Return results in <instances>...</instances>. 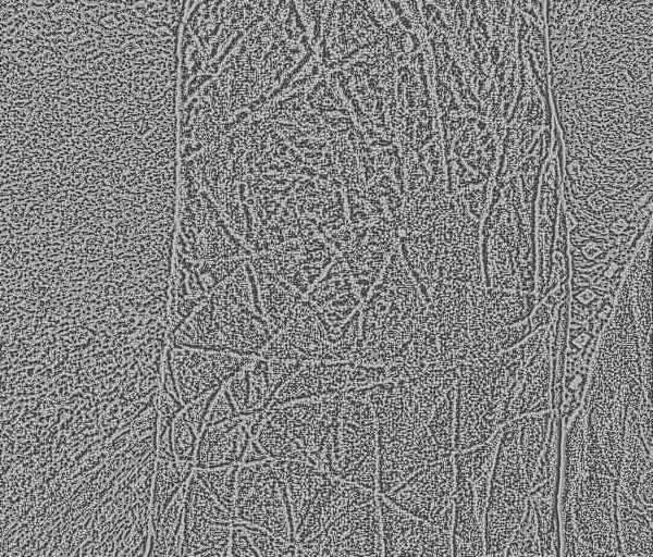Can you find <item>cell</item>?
I'll list each match as a JSON object with an SVG mask.
<instances>
[{
    "label": "cell",
    "instance_id": "cell-3",
    "mask_svg": "<svg viewBox=\"0 0 653 557\" xmlns=\"http://www.w3.org/2000/svg\"><path fill=\"white\" fill-rule=\"evenodd\" d=\"M297 556H383L378 492L334 479L295 533Z\"/></svg>",
    "mask_w": 653,
    "mask_h": 557
},
{
    "label": "cell",
    "instance_id": "cell-9",
    "mask_svg": "<svg viewBox=\"0 0 653 557\" xmlns=\"http://www.w3.org/2000/svg\"><path fill=\"white\" fill-rule=\"evenodd\" d=\"M251 356L170 343L163 360L185 406L220 388Z\"/></svg>",
    "mask_w": 653,
    "mask_h": 557
},
{
    "label": "cell",
    "instance_id": "cell-6",
    "mask_svg": "<svg viewBox=\"0 0 653 557\" xmlns=\"http://www.w3.org/2000/svg\"><path fill=\"white\" fill-rule=\"evenodd\" d=\"M320 468L331 476L377 492L378 434L369 401L347 392Z\"/></svg>",
    "mask_w": 653,
    "mask_h": 557
},
{
    "label": "cell",
    "instance_id": "cell-13",
    "mask_svg": "<svg viewBox=\"0 0 653 557\" xmlns=\"http://www.w3.org/2000/svg\"><path fill=\"white\" fill-rule=\"evenodd\" d=\"M352 367L350 360L304 362L278 391L270 408L288 401L348 392Z\"/></svg>",
    "mask_w": 653,
    "mask_h": 557
},
{
    "label": "cell",
    "instance_id": "cell-15",
    "mask_svg": "<svg viewBox=\"0 0 653 557\" xmlns=\"http://www.w3.org/2000/svg\"><path fill=\"white\" fill-rule=\"evenodd\" d=\"M279 465L287 487L295 535L313 503L332 482L333 476L307 461L279 460Z\"/></svg>",
    "mask_w": 653,
    "mask_h": 557
},
{
    "label": "cell",
    "instance_id": "cell-1",
    "mask_svg": "<svg viewBox=\"0 0 653 557\" xmlns=\"http://www.w3.org/2000/svg\"><path fill=\"white\" fill-rule=\"evenodd\" d=\"M177 135L81 116L1 135V232L73 261L136 252L174 232Z\"/></svg>",
    "mask_w": 653,
    "mask_h": 557
},
{
    "label": "cell",
    "instance_id": "cell-7",
    "mask_svg": "<svg viewBox=\"0 0 653 557\" xmlns=\"http://www.w3.org/2000/svg\"><path fill=\"white\" fill-rule=\"evenodd\" d=\"M235 516L242 522L295 544L292 509L279 460L266 459L239 465Z\"/></svg>",
    "mask_w": 653,
    "mask_h": 557
},
{
    "label": "cell",
    "instance_id": "cell-4",
    "mask_svg": "<svg viewBox=\"0 0 653 557\" xmlns=\"http://www.w3.org/2000/svg\"><path fill=\"white\" fill-rule=\"evenodd\" d=\"M247 287H218L172 333L173 345L260 356L274 336Z\"/></svg>",
    "mask_w": 653,
    "mask_h": 557
},
{
    "label": "cell",
    "instance_id": "cell-11",
    "mask_svg": "<svg viewBox=\"0 0 653 557\" xmlns=\"http://www.w3.org/2000/svg\"><path fill=\"white\" fill-rule=\"evenodd\" d=\"M383 556L451 555L449 532L408 513L378 493Z\"/></svg>",
    "mask_w": 653,
    "mask_h": 557
},
{
    "label": "cell",
    "instance_id": "cell-10",
    "mask_svg": "<svg viewBox=\"0 0 653 557\" xmlns=\"http://www.w3.org/2000/svg\"><path fill=\"white\" fill-rule=\"evenodd\" d=\"M453 474L447 457L419 469L384 496L402 510L449 532Z\"/></svg>",
    "mask_w": 653,
    "mask_h": 557
},
{
    "label": "cell",
    "instance_id": "cell-8",
    "mask_svg": "<svg viewBox=\"0 0 653 557\" xmlns=\"http://www.w3.org/2000/svg\"><path fill=\"white\" fill-rule=\"evenodd\" d=\"M235 519L193 471L184 492L181 556H229Z\"/></svg>",
    "mask_w": 653,
    "mask_h": 557
},
{
    "label": "cell",
    "instance_id": "cell-12",
    "mask_svg": "<svg viewBox=\"0 0 653 557\" xmlns=\"http://www.w3.org/2000/svg\"><path fill=\"white\" fill-rule=\"evenodd\" d=\"M255 416L206 424L197 443L195 468L241 465L252 438L250 425Z\"/></svg>",
    "mask_w": 653,
    "mask_h": 557
},
{
    "label": "cell",
    "instance_id": "cell-5",
    "mask_svg": "<svg viewBox=\"0 0 653 557\" xmlns=\"http://www.w3.org/2000/svg\"><path fill=\"white\" fill-rule=\"evenodd\" d=\"M346 393L288 401L263 412L254 436L269 459L320 467Z\"/></svg>",
    "mask_w": 653,
    "mask_h": 557
},
{
    "label": "cell",
    "instance_id": "cell-18",
    "mask_svg": "<svg viewBox=\"0 0 653 557\" xmlns=\"http://www.w3.org/2000/svg\"><path fill=\"white\" fill-rule=\"evenodd\" d=\"M155 407L159 413V417L173 418L184 407V405L176 396L168 393L160 386L155 397Z\"/></svg>",
    "mask_w": 653,
    "mask_h": 557
},
{
    "label": "cell",
    "instance_id": "cell-16",
    "mask_svg": "<svg viewBox=\"0 0 653 557\" xmlns=\"http://www.w3.org/2000/svg\"><path fill=\"white\" fill-rule=\"evenodd\" d=\"M200 433L180 410L171 422V443L174 458L194 462Z\"/></svg>",
    "mask_w": 653,
    "mask_h": 557
},
{
    "label": "cell",
    "instance_id": "cell-14",
    "mask_svg": "<svg viewBox=\"0 0 653 557\" xmlns=\"http://www.w3.org/2000/svg\"><path fill=\"white\" fill-rule=\"evenodd\" d=\"M237 413L252 416L268 410L278 392L269 360L251 356L223 384Z\"/></svg>",
    "mask_w": 653,
    "mask_h": 557
},
{
    "label": "cell",
    "instance_id": "cell-2",
    "mask_svg": "<svg viewBox=\"0 0 653 557\" xmlns=\"http://www.w3.org/2000/svg\"><path fill=\"white\" fill-rule=\"evenodd\" d=\"M350 392L365 397L374 413L379 494H387L424 466L449 457L451 451L429 430L441 400L434 392L405 380H385Z\"/></svg>",
    "mask_w": 653,
    "mask_h": 557
},
{
    "label": "cell",
    "instance_id": "cell-17",
    "mask_svg": "<svg viewBox=\"0 0 653 557\" xmlns=\"http://www.w3.org/2000/svg\"><path fill=\"white\" fill-rule=\"evenodd\" d=\"M239 417L226 389L222 385L215 393L206 414L205 425Z\"/></svg>",
    "mask_w": 653,
    "mask_h": 557
}]
</instances>
